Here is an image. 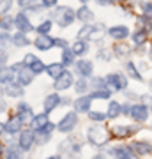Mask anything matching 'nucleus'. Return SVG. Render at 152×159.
Listing matches in <instances>:
<instances>
[{"label":"nucleus","mask_w":152,"mask_h":159,"mask_svg":"<svg viewBox=\"0 0 152 159\" xmlns=\"http://www.w3.org/2000/svg\"><path fill=\"white\" fill-rule=\"evenodd\" d=\"M50 29H51V21H44L43 25H39V34H43V35H46L48 32H50Z\"/></svg>","instance_id":"35"},{"label":"nucleus","mask_w":152,"mask_h":159,"mask_svg":"<svg viewBox=\"0 0 152 159\" xmlns=\"http://www.w3.org/2000/svg\"><path fill=\"white\" fill-rule=\"evenodd\" d=\"M136 131V127H129V125H115L113 127V134L117 138H127Z\"/></svg>","instance_id":"10"},{"label":"nucleus","mask_w":152,"mask_h":159,"mask_svg":"<svg viewBox=\"0 0 152 159\" xmlns=\"http://www.w3.org/2000/svg\"><path fill=\"white\" fill-rule=\"evenodd\" d=\"M81 2H87V0H81Z\"/></svg>","instance_id":"55"},{"label":"nucleus","mask_w":152,"mask_h":159,"mask_svg":"<svg viewBox=\"0 0 152 159\" xmlns=\"http://www.w3.org/2000/svg\"><path fill=\"white\" fill-rule=\"evenodd\" d=\"M71 85H73V74L67 73V71H62V74H60L55 81V89L57 90H66V89H69Z\"/></svg>","instance_id":"6"},{"label":"nucleus","mask_w":152,"mask_h":159,"mask_svg":"<svg viewBox=\"0 0 152 159\" xmlns=\"http://www.w3.org/2000/svg\"><path fill=\"white\" fill-rule=\"evenodd\" d=\"M53 44H55V41L51 39V37H48V35H41V37H37V41H35V46H37L39 50H50Z\"/></svg>","instance_id":"16"},{"label":"nucleus","mask_w":152,"mask_h":159,"mask_svg":"<svg viewBox=\"0 0 152 159\" xmlns=\"http://www.w3.org/2000/svg\"><path fill=\"white\" fill-rule=\"evenodd\" d=\"M20 108V115H18V119L21 120V124H30V122H34V115H32V110L28 104H20L18 106Z\"/></svg>","instance_id":"8"},{"label":"nucleus","mask_w":152,"mask_h":159,"mask_svg":"<svg viewBox=\"0 0 152 159\" xmlns=\"http://www.w3.org/2000/svg\"><path fill=\"white\" fill-rule=\"evenodd\" d=\"M12 21H14L12 18L6 16V18H4V20H2V21H0V27H2V29H6V30H9V29H11V27H12Z\"/></svg>","instance_id":"37"},{"label":"nucleus","mask_w":152,"mask_h":159,"mask_svg":"<svg viewBox=\"0 0 152 159\" xmlns=\"http://www.w3.org/2000/svg\"><path fill=\"white\" fill-rule=\"evenodd\" d=\"M2 110H4V102H0V111H2Z\"/></svg>","instance_id":"49"},{"label":"nucleus","mask_w":152,"mask_h":159,"mask_svg":"<svg viewBox=\"0 0 152 159\" xmlns=\"http://www.w3.org/2000/svg\"><path fill=\"white\" fill-rule=\"evenodd\" d=\"M92 34V27H83V29L80 30L78 37H85V35H90Z\"/></svg>","instance_id":"41"},{"label":"nucleus","mask_w":152,"mask_h":159,"mask_svg":"<svg viewBox=\"0 0 152 159\" xmlns=\"http://www.w3.org/2000/svg\"><path fill=\"white\" fill-rule=\"evenodd\" d=\"M112 2H122V0H112Z\"/></svg>","instance_id":"51"},{"label":"nucleus","mask_w":152,"mask_h":159,"mask_svg":"<svg viewBox=\"0 0 152 159\" xmlns=\"http://www.w3.org/2000/svg\"><path fill=\"white\" fill-rule=\"evenodd\" d=\"M89 117H90V120H94V122H103L106 115H104V113H101V111H90V113H89Z\"/></svg>","instance_id":"32"},{"label":"nucleus","mask_w":152,"mask_h":159,"mask_svg":"<svg viewBox=\"0 0 152 159\" xmlns=\"http://www.w3.org/2000/svg\"><path fill=\"white\" fill-rule=\"evenodd\" d=\"M85 89H87V80H80L78 83H76V90H78L80 94H81V92H83Z\"/></svg>","instance_id":"40"},{"label":"nucleus","mask_w":152,"mask_h":159,"mask_svg":"<svg viewBox=\"0 0 152 159\" xmlns=\"http://www.w3.org/2000/svg\"><path fill=\"white\" fill-rule=\"evenodd\" d=\"M32 143H34V133L32 131H23L21 136H20V147L23 150H28Z\"/></svg>","instance_id":"11"},{"label":"nucleus","mask_w":152,"mask_h":159,"mask_svg":"<svg viewBox=\"0 0 152 159\" xmlns=\"http://www.w3.org/2000/svg\"><path fill=\"white\" fill-rule=\"evenodd\" d=\"M20 127H21V120L20 119H11L6 124V131H9V133H18Z\"/></svg>","instance_id":"22"},{"label":"nucleus","mask_w":152,"mask_h":159,"mask_svg":"<svg viewBox=\"0 0 152 159\" xmlns=\"http://www.w3.org/2000/svg\"><path fill=\"white\" fill-rule=\"evenodd\" d=\"M106 83L112 87V89H115V90H122V89H126V87H127V80H126L122 74L113 73V74H108Z\"/></svg>","instance_id":"3"},{"label":"nucleus","mask_w":152,"mask_h":159,"mask_svg":"<svg viewBox=\"0 0 152 159\" xmlns=\"http://www.w3.org/2000/svg\"><path fill=\"white\" fill-rule=\"evenodd\" d=\"M97 4H110V2H112V0H96Z\"/></svg>","instance_id":"47"},{"label":"nucleus","mask_w":152,"mask_h":159,"mask_svg":"<svg viewBox=\"0 0 152 159\" xmlns=\"http://www.w3.org/2000/svg\"><path fill=\"white\" fill-rule=\"evenodd\" d=\"M78 71L81 76H90L92 74V64L87 62V60H81V62L78 64Z\"/></svg>","instance_id":"21"},{"label":"nucleus","mask_w":152,"mask_h":159,"mask_svg":"<svg viewBox=\"0 0 152 159\" xmlns=\"http://www.w3.org/2000/svg\"><path fill=\"white\" fill-rule=\"evenodd\" d=\"M4 129H6V127H2V124H0V133H2V131H4Z\"/></svg>","instance_id":"50"},{"label":"nucleus","mask_w":152,"mask_h":159,"mask_svg":"<svg viewBox=\"0 0 152 159\" xmlns=\"http://www.w3.org/2000/svg\"><path fill=\"white\" fill-rule=\"evenodd\" d=\"M126 69H127V73H129V76H131L133 80H138V81L141 80L140 73L136 71V66H135L133 62H127V64H126Z\"/></svg>","instance_id":"26"},{"label":"nucleus","mask_w":152,"mask_h":159,"mask_svg":"<svg viewBox=\"0 0 152 159\" xmlns=\"http://www.w3.org/2000/svg\"><path fill=\"white\" fill-rule=\"evenodd\" d=\"M73 60H74L73 50H64V53H62V62L66 64V66H69V64H73Z\"/></svg>","instance_id":"28"},{"label":"nucleus","mask_w":152,"mask_h":159,"mask_svg":"<svg viewBox=\"0 0 152 159\" xmlns=\"http://www.w3.org/2000/svg\"><path fill=\"white\" fill-rule=\"evenodd\" d=\"M2 156H4V147L0 145V157H2Z\"/></svg>","instance_id":"48"},{"label":"nucleus","mask_w":152,"mask_h":159,"mask_svg":"<svg viewBox=\"0 0 152 159\" xmlns=\"http://www.w3.org/2000/svg\"><path fill=\"white\" fill-rule=\"evenodd\" d=\"M48 159H57V157H48Z\"/></svg>","instance_id":"53"},{"label":"nucleus","mask_w":152,"mask_h":159,"mask_svg":"<svg viewBox=\"0 0 152 159\" xmlns=\"http://www.w3.org/2000/svg\"><path fill=\"white\" fill-rule=\"evenodd\" d=\"M113 51H115V55L120 57V58H126L127 55H129V48H127L126 44H117L115 48H113Z\"/></svg>","instance_id":"24"},{"label":"nucleus","mask_w":152,"mask_h":159,"mask_svg":"<svg viewBox=\"0 0 152 159\" xmlns=\"http://www.w3.org/2000/svg\"><path fill=\"white\" fill-rule=\"evenodd\" d=\"M12 0H0V12H6L9 7H11Z\"/></svg>","instance_id":"38"},{"label":"nucleus","mask_w":152,"mask_h":159,"mask_svg":"<svg viewBox=\"0 0 152 159\" xmlns=\"http://www.w3.org/2000/svg\"><path fill=\"white\" fill-rule=\"evenodd\" d=\"M122 113V106L118 104V102H115V101H112L110 102V106H108V117L110 119H115V117H118V115Z\"/></svg>","instance_id":"18"},{"label":"nucleus","mask_w":152,"mask_h":159,"mask_svg":"<svg viewBox=\"0 0 152 159\" xmlns=\"http://www.w3.org/2000/svg\"><path fill=\"white\" fill-rule=\"evenodd\" d=\"M150 57H152V48H150Z\"/></svg>","instance_id":"52"},{"label":"nucleus","mask_w":152,"mask_h":159,"mask_svg":"<svg viewBox=\"0 0 152 159\" xmlns=\"http://www.w3.org/2000/svg\"><path fill=\"white\" fill-rule=\"evenodd\" d=\"M6 94L11 97H20L23 96V89L20 85H12V83H9V85L6 87Z\"/></svg>","instance_id":"19"},{"label":"nucleus","mask_w":152,"mask_h":159,"mask_svg":"<svg viewBox=\"0 0 152 159\" xmlns=\"http://www.w3.org/2000/svg\"><path fill=\"white\" fill-rule=\"evenodd\" d=\"M87 50H89V46L85 44L83 41H78V43H74L73 44V53L74 55H83Z\"/></svg>","instance_id":"25"},{"label":"nucleus","mask_w":152,"mask_h":159,"mask_svg":"<svg viewBox=\"0 0 152 159\" xmlns=\"http://www.w3.org/2000/svg\"><path fill=\"white\" fill-rule=\"evenodd\" d=\"M76 122H78V117H76V113H67V115L62 119V122L58 124V131L67 133V131H71L74 125H76Z\"/></svg>","instance_id":"7"},{"label":"nucleus","mask_w":152,"mask_h":159,"mask_svg":"<svg viewBox=\"0 0 152 159\" xmlns=\"http://www.w3.org/2000/svg\"><path fill=\"white\" fill-rule=\"evenodd\" d=\"M94 85H96L97 89H99V87H104V85H106V80H101V78H97L96 81H94Z\"/></svg>","instance_id":"42"},{"label":"nucleus","mask_w":152,"mask_h":159,"mask_svg":"<svg viewBox=\"0 0 152 159\" xmlns=\"http://www.w3.org/2000/svg\"><path fill=\"white\" fill-rule=\"evenodd\" d=\"M150 89H152V81H150Z\"/></svg>","instance_id":"54"},{"label":"nucleus","mask_w":152,"mask_h":159,"mask_svg":"<svg viewBox=\"0 0 152 159\" xmlns=\"http://www.w3.org/2000/svg\"><path fill=\"white\" fill-rule=\"evenodd\" d=\"M55 18L62 27H67L69 23H73L74 12H73V9H69V7H58L55 11Z\"/></svg>","instance_id":"2"},{"label":"nucleus","mask_w":152,"mask_h":159,"mask_svg":"<svg viewBox=\"0 0 152 159\" xmlns=\"http://www.w3.org/2000/svg\"><path fill=\"white\" fill-rule=\"evenodd\" d=\"M14 21H16V27L21 30V32H28V30H32V25L28 23V20H27L25 14H18Z\"/></svg>","instance_id":"17"},{"label":"nucleus","mask_w":152,"mask_h":159,"mask_svg":"<svg viewBox=\"0 0 152 159\" xmlns=\"http://www.w3.org/2000/svg\"><path fill=\"white\" fill-rule=\"evenodd\" d=\"M127 35H129V30L124 25H118V27L110 29V37H113V39H126Z\"/></svg>","instance_id":"12"},{"label":"nucleus","mask_w":152,"mask_h":159,"mask_svg":"<svg viewBox=\"0 0 152 159\" xmlns=\"http://www.w3.org/2000/svg\"><path fill=\"white\" fill-rule=\"evenodd\" d=\"M78 16H80V20H81V21H90V20L94 18V14H92V11H89L87 7H81V9H80V12H78Z\"/></svg>","instance_id":"27"},{"label":"nucleus","mask_w":152,"mask_h":159,"mask_svg":"<svg viewBox=\"0 0 152 159\" xmlns=\"http://www.w3.org/2000/svg\"><path fill=\"white\" fill-rule=\"evenodd\" d=\"M7 37H9V35H6V34L0 35V44H6V43H7Z\"/></svg>","instance_id":"44"},{"label":"nucleus","mask_w":152,"mask_h":159,"mask_svg":"<svg viewBox=\"0 0 152 159\" xmlns=\"http://www.w3.org/2000/svg\"><path fill=\"white\" fill-rule=\"evenodd\" d=\"M141 11H143V16L152 20V4L150 2H143V4H141Z\"/></svg>","instance_id":"31"},{"label":"nucleus","mask_w":152,"mask_h":159,"mask_svg":"<svg viewBox=\"0 0 152 159\" xmlns=\"http://www.w3.org/2000/svg\"><path fill=\"white\" fill-rule=\"evenodd\" d=\"M34 127L35 129H43V127H46L48 125V115L46 113H41V115H37V117H34Z\"/></svg>","instance_id":"20"},{"label":"nucleus","mask_w":152,"mask_h":159,"mask_svg":"<svg viewBox=\"0 0 152 159\" xmlns=\"http://www.w3.org/2000/svg\"><path fill=\"white\" fill-rule=\"evenodd\" d=\"M55 2H57V0H43V4H44V6H53Z\"/></svg>","instance_id":"45"},{"label":"nucleus","mask_w":152,"mask_h":159,"mask_svg":"<svg viewBox=\"0 0 152 159\" xmlns=\"http://www.w3.org/2000/svg\"><path fill=\"white\" fill-rule=\"evenodd\" d=\"M110 140V133L104 125H94V127H90L89 129V142L97 145V147H101L104 143H108Z\"/></svg>","instance_id":"1"},{"label":"nucleus","mask_w":152,"mask_h":159,"mask_svg":"<svg viewBox=\"0 0 152 159\" xmlns=\"http://www.w3.org/2000/svg\"><path fill=\"white\" fill-rule=\"evenodd\" d=\"M46 71H48V74H50V76L58 78V76L62 74V66H60V64H51V66H48V67H46Z\"/></svg>","instance_id":"23"},{"label":"nucleus","mask_w":152,"mask_h":159,"mask_svg":"<svg viewBox=\"0 0 152 159\" xmlns=\"http://www.w3.org/2000/svg\"><path fill=\"white\" fill-rule=\"evenodd\" d=\"M7 159H20V150L16 147H11L7 150Z\"/></svg>","instance_id":"36"},{"label":"nucleus","mask_w":152,"mask_h":159,"mask_svg":"<svg viewBox=\"0 0 152 159\" xmlns=\"http://www.w3.org/2000/svg\"><path fill=\"white\" fill-rule=\"evenodd\" d=\"M129 115L136 120V122H145L147 117H149V108H147L145 104H133Z\"/></svg>","instance_id":"5"},{"label":"nucleus","mask_w":152,"mask_h":159,"mask_svg":"<svg viewBox=\"0 0 152 159\" xmlns=\"http://www.w3.org/2000/svg\"><path fill=\"white\" fill-rule=\"evenodd\" d=\"M90 99H92V97H87V96L78 97V99L74 101V110H76V111H89Z\"/></svg>","instance_id":"14"},{"label":"nucleus","mask_w":152,"mask_h":159,"mask_svg":"<svg viewBox=\"0 0 152 159\" xmlns=\"http://www.w3.org/2000/svg\"><path fill=\"white\" fill-rule=\"evenodd\" d=\"M92 97H101V99H108L110 97V92L108 90H96L92 94Z\"/></svg>","instance_id":"39"},{"label":"nucleus","mask_w":152,"mask_h":159,"mask_svg":"<svg viewBox=\"0 0 152 159\" xmlns=\"http://www.w3.org/2000/svg\"><path fill=\"white\" fill-rule=\"evenodd\" d=\"M58 102H60V97L57 96V94H50V96L44 99V111L50 113L51 110H55L57 106H58Z\"/></svg>","instance_id":"13"},{"label":"nucleus","mask_w":152,"mask_h":159,"mask_svg":"<svg viewBox=\"0 0 152 159\" xmlns=\"http://www.w3.org/2000/svg\"><path fill=\"white\" fill-rule=\"evenodd\" d=\"M32 2H34V0H18V4H20L21 7H27V6H30Z\"/></svg>","instance_id":"43"},{"label":"nucleus","mask_w":152,"mask_h":159,"mask_svg":"<svg viewBox=\"0 0 152 159\" xmlns=\"http://www.w3.org/2000/svg\"><path fill=\"white\" fill-rule=\"evenodd\" d=\"M138 21H140V27H141V29L145 27V32H149V30L152 29V25L149 23V18H147V16H141V18H138Z\"/></svg>","instance_id":"34"},{"label":"nucleus","mask_w":152,"mask_h":159,"mask_svg":"<svg viewBox=\"0 0 152 159\" xmlns=\"http://www.w3.org/2000/svg\"><path fill=\"white\" fill-rule=\"evenodd\" d=\"M14 69L11 67H2L0 69V83H11L12 80H14Z\"/></svg>","instance_id":"15"},{"label":"nucleus","mask_w":152,"mask_h":159,"mask_svg":"<svg viewBox=\"0 0 152 159\" xmlns=\"http://www.w3.org/2000/svg\"><path fill=\"white\" fill-rule=\"evenodd\" d=\"M12 43H14L16 46H27L28 44V39L23 34H16L14 37H12Z\"/></svg>","instance_id":"29"},{"label":"nucleus","mask_w":152,"mask_h":159,"mask_svg":"<svg viewBox=\"0 0 152 159\" xmlns=\"http://www.w3.org/2000/svg\"><path fill=\"white\" fill-rule=\"evenodd\" d=\"M28 67L32 69V73H34V74H37V73H41V71L44 69V64L41 62V60H37V58H35V60H34L32 64H30Z\"/></svg>","instance_id":"30"},{"label":"nucleus","mask_w":152,"mask_h":159,"mask_svg":"<svg viewBox=\"0 0 152 159\" xmlns=\"http://www.w3.org/2000/svg\"><path fill=\"white\" fill-rule=\"evenodd\" d=\"M145 32H136L135 35H133V41H135V44H143L145 43Z\"/></svg>","instance_id":"33"},{"label":"nucleus","mask_w":152,"mask_h":159,"mask_svg":"<svg viewBox=\"0 0 152 159\" xmlns=\"http://www.w3.org/2000/svg\"><path fill=\"white\" fill-rule=\"evenodd\" d=\"M18 66V81H20V85H28L30 81H32V69L27 67L25 64H16Z\"/></svg>","instance_id":"4"},{"label":"nucleus","mask_w":152,"mask_h":159,"mask_svg":"<svg viewBox=\"0 0 152 159\" xmlns=\"http://www.w3.org/2000/svg\"><path fill=\"white\" fill-rule=\"evenodd\" d=\"M131 150H135L140 156H147V154H150L152 147H150V143H147V142H135V143H131Z\"/></svg>","instance_id":"9"},{"label":"nucleus","mask_w":152,"mask_h":159,"mask_svg":"<svg viewBox=\"0 0 152 159\" xmlns=\"http://www.w3.org/2000/svg\"><path fill=\"white\" fill-rule=\"evenodd\" d=\"M55 44H57V46H62V48H64V46H66V41H62V39H60V41H55Z\"/></svg>","instance_id":"46"}]
</instances>
